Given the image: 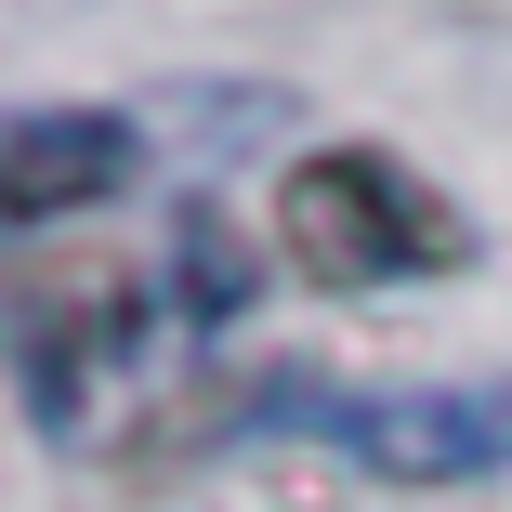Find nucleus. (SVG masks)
Segmentation results:
<instances>
[{"mask_svg":"<svg viewBox=\"0 0 512 512\" xmlns=\"http://www.w3.org/2000/svg\"><path fill=\"white\" fill-rule=\"evenodd\" d=\"M171 316H184L197 342L250 316V250H237L224 211H184V224H171Z\"/></svg>","mask_w":512,"mask_h":512,"instance_id":"20e7f679","label":"nucleus"},{"mask_svg":"<svg viewBox=\"0 0 512 512\" xmlns=\"http://www.w3.org/2000/svg\"><path fill=\"white\" fill-rule=\"evenodd\" d=\"M276 237H289V263L316 289H407V276H460L473 263L460 197L421 184L394 145H316V158H289Z\"/></svg>","mask_w":512,"mask_h":512,"instance_id":"f257e3e1","label":"nucleus"},{"mask_svg":"<svg viewBox=\"0 0 512 512\" xmlns=\"http://www.w3.org/2000/svg\"><path fill=\"white\" fill-rule=\"evenodd\" d=\"M316 434L381 473V486H473L512 473V381H381V394H316Z\"/></svg>","mask_w":512,"mask_h":512,"instance_id":"f03ea898","label":"nucleus"},{"mask_svg":"<svg viewBox=\"0 0 512 512\" xmlns=\"http://www.w3.org/2000/svg\"><path fill=\"white\" fill-rule=\"evenodd\" d=\"M145 171V132L106 119V106H27L14 132H0V224L40 237L66 211H106V197Z\"/></svg>","mask_w":512,"mask_h":512,"instance_id":"7ed1b4c3","label":"nucleus"}]
</instances>
